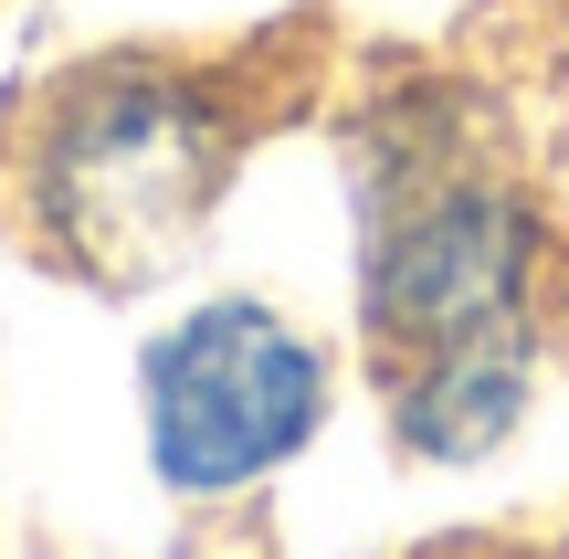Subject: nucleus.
I'll list each match as a JSON object with an SVG mask.
<instances>
[{
  "label": "nucleus",
  "mask_w": 569,
  "mask_h": 559,
  "mask_svg": "<svg viewBox=\"0 0 569 559\" xmlns=\"http://www.w3.org/2000/svg\"><path fill=\"white\" fill-rule=\"evenodd\" d=\"M327 422V359L253 296H211L148 349V455L180 497H232L306 455Z\"/></svg>",
  "instance_id": "3"
},
{
  "label": "nucleus",
  "mask_w": 569,
  "mask_h": 559,
  "mask_svg": "<svg viewBox=\"0 0 569 559\" xmlns=\"http://www.w3.org/2000/svg\"><path fill=\"white\" fill-rule=\"evenodd\" d=\"M528 274H538V222L486 159H432L390 169L369 190V328L380 349L422 359L486 328H528Z\"/></svg>",
  "instance_id": "2"
},
{
  "label": "nucleus",
  "mask_w": 569,
  "mask_h": 559,
  "mask_svg": "<svg viewBox=\"0 0 569 559\" xmlns=\"http://www.w3.org/2000/svg\"><path fill=\"white\" fill-rule=\"evenodd\" d=\"M528 412V328H486V338H453V349H422L401 370V455L422 465H475L517 433Z\"/></svg>",
  "instance_id": "4"
},
{
  "label": "nucleus",
  "mask_w": 569,
  "mask_h": 559,
  "mask_svg": "<svg viewBox=\"0 0 569 559\" xmlns=\"http://www.w3.org/2000/svg\"><path fill=\"white\" fill-rule=\"evenodd\" d=\"M232 169V117L190 74L159 63H106L53 106L32 159V211L53 253L96 286H138L190 253Z\"/></svg>",
  "instance_id": "1"
}]
</instances>
